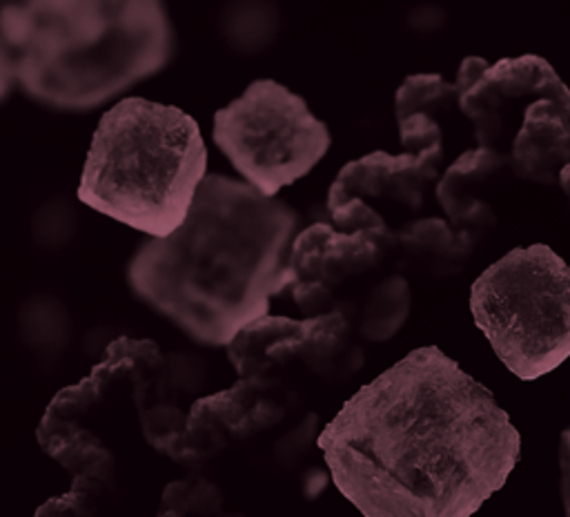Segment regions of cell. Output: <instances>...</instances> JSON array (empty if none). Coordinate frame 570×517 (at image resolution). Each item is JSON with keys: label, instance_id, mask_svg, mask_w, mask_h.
Segmentation results:
<instances>
[{"label": "cell", "instance_id": "6da1fadb", "mask_svg": "<svg viewBox=\"0 0 570 517\" xmlns=\"http://www.w3.org/2000/svg\"><path fill=\"white\" fill-rule=\"evenodd\" d=\"M316 446L363 517H472L521 455L494 394L436 345L361 386Z\"/></svg>", "mask_w": 570, "mask_h": 517}, {"label": "cell", "instance_id": "7a4b0ae2", "mask_svg": "<svg viewBox=\"0 0 570 517\" xmlns=\"http://www.w3.org/2000/svg\"><path fill=\"white\" fill-rule=\"evenodd\" d=\"M301 214L236 176L207 174L183 225L131 254V294L191 341L227 348L292 285Z\"/></svg>", "mask_w": 570, "mask_h": 517}, {"label": "cell", "instance_id": "3957f363", "mask_svg": "<svg viewBox=\"0 0 570 517\" xmlns=\"http://www.w3.org/2000/svg\"><path fill=\"white\" fill-rule=\"evenodd\" d=\"M158 0L2 2L0 78L58 111L96 109L163 71L176 56Z\"/></svg>", "mask_w": 570, "mask_h": 517}, {"label": "cell", "instance_id": "277c9868", "mask_svg": "<svg viewBox=\"0 0 570 517\" xmlns=\"http://www.w3.org/2000/svg\"><path fill=\"white\" fill-rule=\"evenodd\" d=\"M207 176V147L194 116L142 96L116 100L98 120L78 198L149 238L174 234Z\"/></svg>", "mask_w": 570, "mask_h": 517}, {"label": "cell", "instance_id": "5b68a950", "mask_svg": "<svg viewBox=\"0 0 570 517\" xmlns=\"http://www.w3.org/2000/svg\"><path fill=\"white\" fill-rule=\"evenodd\" d=\"M470 312L501 363L534 381L570 357V265L543 243L514 247L474 279Z\"/></svg>", "mask_w": 570, "mask_h": 517}, {"label": "cell", "instance_id": "8992f818", "mask_svg": "<svg viewBox=\"0 0 570 517\" xmlns=\"http://www.w3.org/2000/svg\"><path fill=\"white\" fill-rule=\"evenodd\" d=\"M212 136L238 176L265 196L307 176L332 145L305 98L272 78L249 82L214 114Z\"/></svg>", "mask_w": 570, "mask_h": 517}, {"label": "cell", "instance_id": "52a82bcc", "mask_svg": "<svg viewBox=\"0 0 570 517\" xmlns=\"http://www.w3.org/2000/svg\"><path fill=\"white\" fill-rule=\"evenodd\" d=\"M459 109L474 125L479 147L503 152L510 134V105L519 100H554L570 107V89L541 56L503 58L490 65L481 56L461 60L456 80Z\"/></svg>", "mask_w": 570, "mask_h": 517}, {"label": "cell", "instance_id": "ba28073f", "mask_svg": "<svg viewBox=\"0 0 570 517\" xmlns=\"http://www.w3.org/2000/svg\"><path fill=\"white\" fill-rule=\"evenodd\" d=\"M394 247L396 234L390 227L343 234L330 223H314L301 230L289 254L294 301L318 316L330 305L334 287L365 274Z\"/></svg>", "mask_w": 570, "mask_h": 517}, {"label": "cell", "instance_id": "9c48e42d", "mask_svg": "<svg viewBox=\"0 0 570 517\" xmlns=\"http://www.w3.org/2000/svg\"><path fill=\"white\" fill-rule=\"evenodd\" d=\"M443 149L410 154H387L376 149L350 160L334 178L327 192V209H336L354 198H387L416 212L423 205L425 187L439 178Z\"/></svg>", "mask_w": 570, "mask_h": 517}, {"label": "cell", "instance_id": "30bf717a", "mask_svg": "<svg viewBox=\"0 0 570 517\" xmlns=\"http://www.w3.org/2000/svg\"><path fill=\"white\" fill-rule=\"evenodd\" d=\"M512 174L541 185H559L570 165V107L554 100L525 105L512 138Z\"/></svg>", "mask_w": 570, "mask_h": 517}, {"label": "cell", "instance_id": "8fae6325", "mask_svg": "<svg viewBox=\"0 0 570 517\" xmlns=\"http://www.w3.org/2000/svg\"><path fill=\"white\" fill-rule=\"evenodd\" d=\"M505 172H512L510 154L485 147L463 152L445 169L436 183V198L454 230L468 232L481 241L497 225L494 209L490 203L479 198L474 189L488 185Z\"/></svg>", "mask_w": 570, "mask_h": 517}, {"label": "cell", "instance_id": "7c38bea8", "mask_svg": "<svg viewBox=\"0 0 570 517\" xmlns=\"http://www.w3.org/2000/svg\"><path fill=\"white\" fill-rule=\"evenodd\" d=\"M40 448L71 472V484L109 490L116 479L114 452L78 421L42 419L36 430Z\"/></svg>", "mask_w": 570, "mask_h": 517}, {"label": "cell", "instance_id": "4fadbf2b", "mask_svg": "<svg viewBox=\"0 0 570 517\" xmlns=\"http://www.w3.org/2000/svg\"><path fill=\"white\" fill-rule=\"evenodd\" d=\"M350 334L352 328L338 310L309 316L307 334L294 345L292 359H303L316 374L345 379L363 365V350L352 343Z\"/></svg>", "mask_w": 570, "mask_h": 517}, {"label": "cell", "instance_id": "5bb4252c", "mask_svg": "<svg viewBox=\"0 0 570 517\" xmlns=\"http://www.w3.org/2000/svg\"><path fill=\"white\" fill-rule=\"evenodd\" d=\"M396 245L412 258L425 261L432 274H456L472 256L476 238L443 218H421L396 234Z\"/></svg>", "mask_w": 570, "mask_h": 517}, {"label": "cell", "instance_id": "9a60e30c", "mask_svg": "<svg viewBox=\"0 0 570 517\" xmlns=\"http://www.w3.org/2000/svg\"><path fill=\"white\" fill-rule=\"evenodd\" d=\"M307 323L309 319L296 321L289 316L265 314L254 323L245 325L225 348L240 379L265 383V374L274 368L269 363V352L289 339L303 336L307 332Z\"/></svg>", "mask_w": 570, "mask_h": 517}, {"label": "cell", "instance_id": "2e32d148", "mask_svg": "<svg viewBox=\"0 0 570 517\" xmlns=\"http://www.w3.org/2000/svg\"><path fill=\"white\" fill-rule=\"evenodd\" d=\"M410 310H412V292H410L407 279L401 274L385 276L370 292L358 332L363 339L374 343L387 341L405 325Z\"/></svg>", "mask_w": 570, "mask_h": 517}, {"label": "cell", "instance_id": "e0dca14e", "mask_svg": "<svg viewBox=\"0 0 570 517\" xmlns=\"http://www.w3.org/2000/svg\"><path fill=\"white\" fill-rule=\"evenodd\" d=\"M454 107H459V89L454 82H445L439 74L407 76L394 94L396 123L416 114L436 120V116L450 114Z\"/></svg>", "mask_w": 570, "mask_h": 517}, {"label": "cell", "instance_id": "ac0fdd59", "mask_svg": "<svg viewBox=\"0 0 570 517\" xmlns=\"http://www.w3.org/2000/svg\"><path fill=\"white\" fill-rule=\"evenodd\" d=\"M174 510L185 517H225L223 510V492L207 479L189 477L180 481H171L163 490L160 508Z\"/></svg>", "mask_w": 570, "mask_h": 517}, {"label": "cell", "instance_id": "d6986e66", "mask_svg": "<svg viewBox=\"0 0 570 517\" xmlns=\"http://www.w3.org/2000/svg\"><path fill=\"white\" fill-rule=\"evenodd\" d=\"M138 414L145 439L163 455L169 452V448L185 432L187 426V414L174 403H154Z\"/></svg>", "mask_w": 570, "mask_h": 517}, {"label": "cell", "instance_id": "ffe728a7", "mask_svg": "<svg viewBox=\"0 0 570 517\" xmlns=\"http://www.w3.org/2000/svg\"><path fill=\"white\" fill-rule=\"evenodd\" d=\"M399 140L405 154L419 156L423 152L443 149V129L439 120L416 114L405 120H399Z\"/></svg>", "mask_w": 570, "mask_h": 517}, {"label": "cell", "instance_id": "44dd1931", "mask_svg": "<svg viewBox=\"0 0 570 517\" xmlns=\"http://www.w3.org/2000/svg\"><path fill=\"white\" fill-rule=\"evenodd\" d=\"M330 214H332L334 227L343 234H356L363 230H387L385 218L361 198L347 201L341 207L332 209Z\"/></svg>", "mask_w": 570, "mask_h": 517}, {"label": "cell", "instance_id": "7402d4cb", "mask_svg": "<svg viewBox=\"0 0 570 517\" xmlns=\"http://www.w3.org/2000/svg\"><path fill=\"white\" fill-rule=\"evenodd\" d=\"M559 490L563 517H570V426L559 437Z\"/></svg>", "mask_w": 570, "mask_h": 517}, {"label": "cell", "instance_id": "603a6c76", "mask_svg": "<svg viewBox=\"0 0 570 517\" xmlns=\"http://www.w3.org/2000/svg\"><path fill=\"white\" fill-rule=\"evenodd\" d=\"M559 187H561V192L566 194L568 205H570V165L561 172V176H559Z\"/></svg>", "mask_w": 570, "mask_h": 517}, {"label": "cell", "instance_id": "cb8c5ba5", "mask_svg": "<svg viewBox=\"0 0 570 517\" xmlns=\"http://www.w3.org/2000/svg\"><path fill=\"white\" fill-rule=\"evenodd\" d=\"M156 517H185V515L174 513V510H158V515H156Z\"/></svg>", "mask_w": 570, "mask_h": 517}, {"label": "cell", "instance_id": "d4e9b609", "mask_svg": "<svg viewBox=\"0 0 570 517\" xmlns=\"http://www.w3.org/2000/svg\"><path fill=\"white\" fill-rule=\"evenodd\" d=\"M225 517H243V515H240V513H232V515H229V513H227V515H225Z\"/></svg>", "mask_w": 570, "mask_h": 517}]
</instances>
